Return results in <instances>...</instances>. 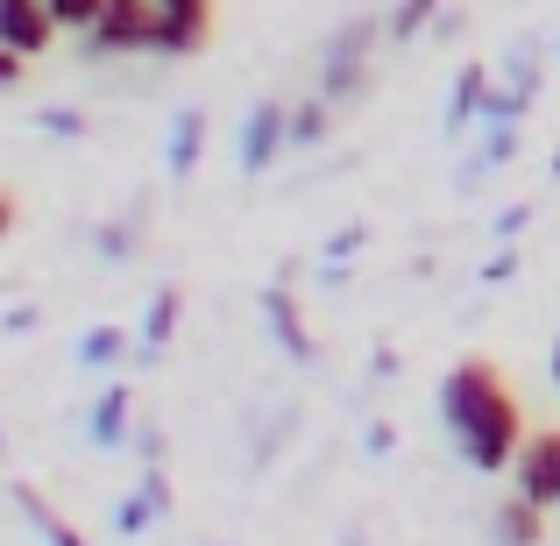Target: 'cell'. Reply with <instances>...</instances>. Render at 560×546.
I'll list each match as a JSON object with an SVG mask.
<instances>
[{
  "label": "cell",
  "instance_id": "15",
  "mask_svg": "<svg viewBox=\"0 0 560 546\" xmlns=\"http://www.w3.org/2000/svg\"><path fill=\"white\" fill-rule=\"evenodd\" d=\"M43 8L57 14V28H93V22H100V8H107V0H43Z\"/></svg>",
  "mask_w": 560,
  "mask_h": 546
},
{
  "label": "cell",
  "instance_id": "12",
  "mask_svg": "<svg viewBox=\"0 0 560 546\" xmlns=\"http://www.w3.org/2000/svg\"><path fill=\"white\" fill-rule=\"evenodd\" d=\"M199 107H185L178 114V136H171V171H191V164H199Z\"/></svg>",
  "mask_w": 560,
  "mask_h": 546
},
{
  "label": "cell",
  "instance_id": "9",
  "mask_svg": "<svg viewBox=\"0 0 560 546\" xmlns=\"http://www.w3.org/2000/svg\"><path fill=\"white\" fill-rule=\"evenodd\" d=\"M128 411H136V405H128V391L100 397V405H93V448H121V440H128Z\"/></svg>",
  "mask_w": 560,
  "mask_h": 546
},
{
  "label": "cell",
  "instance_id": "3",
  "mask_svg": "<svg viewBox=\"0 0 560 546\" xmlns=\"http://www.w3.org/2000/svg\"><path fill=\"white\" fill-rule=\"evenodd\" d=\"M518 497H533L539 511H560V426H539L518 454Z\"/></svg>",
  "mask_w": 560,
  "mask_h": 546
},
{
  "label": "cell",
  "instance_id": "10",
  "mask_svg": "<svg viewBox=\"0 0 560 546\" xmlns=\"http://www.w3.org/2000/svg\"><path fill=\"white\" fill-rule=\"evenodd\" d=\"M482 85H490V79H482V65H468V71H462V85H454V107H447V128H462L468 114H482V107H490V93H482Z\"/></svg>",
  "mask_w": 560,
  "mask_h": 546
},
{
  "label": "cell",
  "instance_id": "17",
  "mask_svg": "<svg viewBox=\"0 0 560 546\" xmlns=\"http://www.w3.org/2000/svg\"><path fill=\"white\" fill-rule=\"evenodd\" d=\"M22 511H28V519H36L43 525V533H50V546H85L79 533H71V525L65 519H50V511H43V497H22Z\"/></svg>",
  "mask_w": 560,
  "mask_h": 546
},
{
  "label": "cell",
  "instance_id": "20",
  "mask_svg": "<svg viewBox=\"0 0 560 546\" xmlns=\"http://www.w3.org/2000/svg\"><path fill=\"white\" fill-rule=\"evenodd\" d=\"M14 228V199H8V191H0V234H8Z\"/></svg>",
  "mask_w": 560,
  "mask_h": 546
},
{
  "label": "cell",
  "instance_id": "2",
  "mask_svg": "<svg viewBox=\"0 0 560 546\" xmlns=\"http://www.w3.org/2000/svg\"><path fill=\"white\" fill-rule=\"evenodd\" d=\"M100 57H136V50H156V0H107L100 22L85 28Z\"/></svg>",
  "mask_w": 560,
  "mask_h": 546
},
{
  "label": "cell",
  "instance_id": "11",
  "mask_svg": "<svg viewBox=\"0 0 560 546\" xmlns=\"http://www.w3.org/2000/svg\"><path fill=\"white\" fill-rule=\"evenodd\" d=\"M270 327H277V341H284L291 356H305V348H313V341H305V327H299V305H291L284 291H270Z\"/></svg>",
  "mask_w": 560,
  "mask_h": 546
},
{
  "label": "cell",
  "instance_id": "6",
  "mask_svg": "<svg viewBox=\"0 0 560 546\" xmlns=\"http://www.w3.org/2000/svg\"><path fill=\"white\" fill-rule=\"evenodd\" d=\"M284 142H291V107L262 100V107L242 121V171H270L277 156H284Z\"/></svg>",
  "mask_w": 560,
  "mask_h": 546
},
{
  "label": "cell",
  "instance_id": "22",
  "mask_svg": "<svg viewBox=\"0 0 560 546\" xmlns=\"http://www.w3.org/2000/svg\"><path fill=\"white\" fill-rule=\"evenodd\" d=\"M553 171H560V150H553Z\"/></svg>",
  "mask_w": 560,
  "mask_h": 546
},
{
  "label": "cell",
  "instance_id": "16",
  "mask_svg": "<svg viewBox=\"0 0 560 546\" xmlns=\"http://www.w3.org/2000/svg\"><path fill=\"white\" fill-rule=\"evenodd\" d=\"M121 348H128V341H121V334H114V327H93V334H85V341H79V356L100 369V362H114V356H121Z\"/></svg>",
  "mask_w": 560,
  "mask_h": 546
},
{
  "label": "cell",
  "instance_id": "7",
  "mask_svg": "<svg viewBox=\"0 0 560 546\" xmlns=\"http://www.w3.org/2000/svg\"><path fill=\"white\" fill-rule=\"evenodd\" d=\"M362 57H370V28H348L327 50V79H319V100H348L362 85Z\"/></svg>",
  "mask_w": 560,
  "mask_h": 546
},
{
  "label": "cell",
  "instance_id": "8",
  "mask_svg": "<svg viewBox=\"0 0 560 546\" xmlns=\"http://www.w3.org/2000/svg\"><path fill=\"white\" fill-rule=\"evenodd\" d=\"M497 539L504 546H539L547 539V511H539L533 497H504V504H497Z\"/></svg>",
  "mask_w": 560,
  "mask_h": 546
},
{
  "label": "cell",
  "instance_id": "5",
  "mask_svg": "<svg viewBox=\"0 0 560 546\" xmlns=\"http://www.w3.org/2000/svg\"><path fill=\"white\" fill-rule=\"evenodd\" d=\"M0 43L14 57H43L57 43V14L43 0H0Z\"/></svg>",
  "mask_w": 560,
  "mask_h": 546
},
{
  "label": "cell",
  "instance_id": "13",
  "mask_svg": "<svg viewBox=\"0 0 560 546\" xmlns=\"http://www.w3.org/2000/svg\"><path fill=\"white\" fill-rule=\"evenodd\" d=\"M327 107H334V100H305V107H291V142H299V150L327 136Z\"/></svg>",
  "mask_w": 560,
  "mask_h": 546
},
{
  "label": "cell",
  "instance_id": "4",
  "mask_svg": "<svg viewBox=\"0 0 560 546\" xmlns=\"http://www.w3.org/2000/svg\"><path fill=\"white\" fill-rule=\"evenodd\" d=\"M206 28H213V0H156V50L164 57L206 50Z\"/></svg>",
  "mask_w": 560,
  "mask_h": 546
},
{
  "label": "cell",
  "instance_id": "1",
  "mask_svg": "<svg viewBox=\"0 0 560 546\" xmlns=\"http://www.w3.org/2000/svg\"><path fill=\"white\" fill-rule=\"evenodd\" d=\"M440 419H447V440L462 448L468 468H482V476H504V468H518L525 454V405L518 391L504 383V369L468 356L454 362L447 376H440Z\"/></svg>",
  "mask_w": 560,
  "mask_h": 546
},
{
  "label": "cell",
  "instance_id": "21",
  "mask_svg": "<svg viewBox=\"0 0 560 546\" xmlns=\"http://www.w3.org/2000/svg\"><path fill=\"white\" fill-rule=\"evenodd\" d=\"M553 383H560V348H553Z\"/></svg>",
  "mask_w": 560,
  "mask_h": 546
},
{
  "label": "cell",
  "instance_id": "18",
  "mask_svg": "<svg viewBox=\"0 0 560 546\" xmlns=\"http://www.w3.org/2000/svg\"><path fill=\"white\" fill-rule=\"evenodd\" d=\"M433 8H440V0H405V8L390 14V36H419V28L433 22Z\"/></svg>",
  "mask_w": 560,
  "mask_h": 546
},
{
  "label": "cell",
  "instance_id": "19",
  "mask_svg": "<svg viewBox=\"0 0 560 546\" xmlns=\"http://www.w3.org/2000/svg\"><path fill=\"white\" fill-rule=\"evenodd\" d=\"M22 65H28V57H14L8 43H0V85H22Z\"/></svg>",
  "mask_w": 560,
  "mask_h": 546
},
{
  "label": "cell",
  "instance_id": "14",
  "mask_svg": "<svg viewBox=\"0 0 560 546\" xmlns=\"http://www.w3.org/2000/svg\"><path fill=\"white\" fill-rule=\"evenodd\" d=\"M171 327H178V291H156V299H150V327H142V334H150V348H164L171 341Z\"/></svg>",
  "mask_w": 560,
  "mask_h": 546
}]
</instances>
